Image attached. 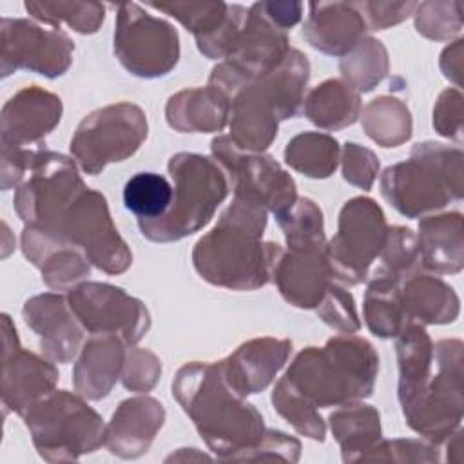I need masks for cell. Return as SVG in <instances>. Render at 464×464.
I'll return each instance as SVG.
<instances>
[{
	"mask_svg": "<svg viewBox=\"0 0 464 464\" xmlns=\"http://www.w3.org/2000/svg\"><path fill=\"white\" fill-rule=\"evenodd\" d=\"M265 223L263 207L236 198L194 248V266L201 277L237 290L263 286L281 257L279 245L259 241Z\"/></svg>",
	"mask_w": 464,
	"mask_h": 464,
	"instance_id": "6da1fadb",
	"label": "cell"
},
{
	"mask_svg": "<svg viewBox=\"0 0 464 464\" xmlns=\"http://www.w3.org/2000/svg\"><path fill=\"white\" fill-rule=\"evenodd\" d=\"M172 392L214 451L234 457V451L254 450L263 440L261 415L225 382L219 364L183 366Z\"/></svg>",
	"mask_w": 464,
	"mask_h": 464,
	"instance_id": "7a4b0ae2",
	"label": "cell"
},
{
	"mask_svg": "<svg viewBox=\"0 0 464 464\" xmlns=\"http://www.w3.org/2000/svg\"><path fill=\"white\" fill-rule=\"evenodd\" d=\"M377 355L359 337H335L323 350H303L283 381L310 406H332L372 393Z\"/></svg>",
	"mask_w": 464,
	"mask_h": 464,
	"instance_id": "3957f363",
	"label": "cell"
},
{
	"mask_svg": "<svg viewBox=\"0 0 464 464\" xmlns=\"http://www.w3.org/2000/svg\"><path fill=\"white\" fill-rule=\"evenodd\" d=\"M169 170L176 181L170 210L160 219L138 221L152 241L181 239L199 230L228 192L227 174L210 158L179 152L170 158Z\"/></svg>",
	"mask_w": 464,
	"mask_h": 464,
	"instance_id": "277c9868",
	"label": "cell"
},
{
	"mask_svg": "<svg viewBox=\"0 0 464 464\" xmlns=\"http://www.w3.org/2000/svg\"><path fill=\"white\" fill-rule=\"evenodd\" d=\"M25 424L44 459H76L105 442L102 419L76 395L49 392L24 413Z\"/></svg>",
	"mask_w": 464,
	"mask_h": 464,
	"instance_id": "5b68a950",
	"label": "cell"
},
{
	"mask_svg": "<svg viewBox=\"0 0 464 464\" xmlns=\"http://www.w3.org/2000/svg\"><path fill=\"white\" fill-rule=\"evenodd\" d=\"M453 152L440 143L417 145L410 161L386 169L381 179L382 196L408 218L444 207L451 198L450 160Z\"/></svg>",
	"mask_w": 464,
	"mask_h": 464,
	"instance_id": "8992f818",
	"label": "cell"
},
{
	"mask_svg": "<svg viewBox=\"0 0 464 464\" xmlns=\"http://www.w3.org/2000/svg\"><path fill=\"white\" fill-rule=\"evenodd\" d=\"M147 136L141 109L118 103L89 114L71 140V152L89 174H98L107 163L134 154Z\"/></svg>",
	"mask_w": 464,
	"mask_h": 464,
	"instance_id": "52a82bcc",
	"label": "cell"
},
{
	"mask_svg": "<svg viewBox=\"0 0 464 464\" xmlns=\"http://www.w3.org/2000/svg\"><path fill=\"white\" fill-rule=\"evenodd\" d=\"M114 53L136 76H163L179 58L178 33L169 22L149 14L138 4H120Z\"/></svg>",
	"mask_w": 464,
	"mask_h": 464,
	"instance_id": "ba28073f",
	"label": "cell"
},
{
	"mask_svg": "<svg viewBox=\"0 0 464 464\" xmlns=\"http://www.w3.org/2000/svg\"><path fill=\"white\" fill-rule=\"evenodd\" d=\"M386 236L384 214L375 201H348L339 216V232L326 246L332 274L350 285L361 283L370 263L381 254Z\"/></svg>",
	"mask_w": 464,
	"mask_h": 464,
	"instance_id": "9c48e42d",
	"label": "cell"
},
{
	"mask_svg": "<svg viewBox=\"0 0 464 464\" xmlns=\"http://www.w3.org/2000/svg\"><path fill=\"white\" fill-rule=\"evenodd\" d=\"M54 236L82 246L85 256L109 274L123 272L132 261L127 245L111 221L105 198L96 190L85 188L71 203Z\"/></svg>",
	"mask_w": 464,
	"mask_h": 464,
	"instance_id": "30bf717a",
	"label": "cell"
},
{
	"mask_svg": "<svg viewBox=\"0 0 464 464\" xmlns=\"http://www.w3.org/2000/svg\"><path fill=\"white\" fill-rule=\"evenodd\" d=\"M214 156L230 172L237 199L270 208L276 216L292 208L297 201L294 179L270 156H239L230 138L212 141Z\"/></svg>",
	"mask_w": 464,
	"mask_h": 464,
	"instance_id": "8fae6325",
	"label": "cell"
},
{
	"mask_svg": "<svg viewBox=\"0 0 464 464\" xmlns=\"http://www.w3.org/2000/svg\"><path fill=\"white\" fill-rule=\"evenodd\" d=\"M69 308L92 335L120 334L127 343H136L149 328L145 306L109 285L85 283L71 290Z\"/></svg>",
	"mask_w": 464,
	"mask_h": 464,
	"instance_id": "7c38bea8",
	"label": "cell"
},
{
	"mask_svg": "<svg viewBox=\"0 0 464 464\" xmlns=\"http://www.w3.org/2000/svg\"><path fill=\"white\" fill-rule=\"evenodd\" d=\"M71 53L72 42L63 33L22 18H2V76L16 69L60 76L71 63Z\"/></svg>",
	"mask_w": 464,
	"mask_h": 464,
	"instance_id": "4fadbf2b",
	"label": "cell"
},
{
	"mask_svg": "<svg viewBox=\"0 0 464 464\" xmlns=\"http://www.w3.org/2000/svg\"><path fill=\"white\" fill-rule=\"evenodd\" d=\"M4 319V379L2 399L4 404L20 415L47 395L58 379V372L49 362L25 352L18 344L16 332L11 328L7 315Z\"/></svg>",
	"mask_w": 464,
	"mask_h": 464,
	"instance_id": "5bb4252c",
	"label": "cell"
},
{
	"mask_svg": "<svg viewBox=\"0 0 464 464\" xmlns=\"http://www.w3.org/2000/svg\"><path fill=\"white\" fill-rule=\"evenodd\" d=\"M62 116L60 98L34 87L13 96L2 109V147L25 149L40 141Z\"/></svg>",
	"mask_w": 464,
	"mask_h": 464,
	"instance_id": "9a60e30c",
	"label": "cell"
},
{
	"mask_svg": "<svg viewBox=\"0 0 464 464\" xmlns=\"http://www.w3.org/2000/svg\"><path fill=\"white\" fill-rule=\"evenodd\" d=\"M330 274L326 246L290 248L286 256L279 257L274 279L288 303L301 308H314L323 301L330 286Z\"/></svg>",
	"mask_w": 464,
	"mask_h": 464,
	"instance_id": "2e32d148",
	"label": "cell"
},
{
	"mask_svg": "<svg viewBox=\"0 0 464 464\" xmlns=\"http://www.w3.org/2000/svg\"><path fill=\"white\" fill-rule=\"evenodd\" d=\"M292 344L277 339H256L237 348L219 362L225 382L237 393L248 395L263 390L285 364Z\"/></svg>",
	"mask_w": 464,
	"mask_h": 464,
	"instance_id": "e0dca14e",
	"label": "cell"
},
{
	"mask_svg": "<svg viewBox=\"0 0 464 464\" xmlns=\"http://www.w3.org/2000/svg\"><path fill=\"white\" fill-rule=\"evenodd\" d=\"M366 22L355 4L319 2L310 4L303 36L326 54H344L362 40Z\"/></svg>",
	"mask_w": 464,
	"mask_h": 464,
	"instance_id": "ac0fdd59",
	"label": "cell"
},
{
	"mask_svg": "<svg viewBox=\"0 0 464 464\" xmlns=\"http://www.w3.org/2000/svg\"><path fill=\"white\" fill-rule=\"evenodd\" d=\"M25 323L42 337V350L58 361L67 362L80 348L82 332L74 324V314L60 295L45 294L33 297L24 306Z\"/></svg>",
	"mask_w": 464,
	"mask_h": 464,
	"instance_id": "d6986e66",
	"label": "cell"
},
{
	"mask_svg": "<svg viewBox=\"0 0 464 464\" xmlns=\"http://www.w3.org/2000/svg\"><path fill=\"white\" fill-rule=\"evenodd\" d=\"M25 256L42 270L51 288H63L89 274V265L76 252V245L36 227H25L22 234Z\"/></svg>",
	"mask_w": 464,
	"mask_h": 464,
	"instance_id": "ffe728a7",
	"label": "cell"
},
{
	"mask_svg": "<svg viewBox=\"0 0 464 464\" xmlns=\"http://www.w3.org/2000/svg\"><path fill=\"white\" fill-rule=\"evenodd\" d=\"M163 417L161 404L150 397L123 401L105 431V444L121 457H136L147 451Z\"/></svg>",
	"mask_w": 464,
	"mask_h": 464,
	"instance_id": "44dd1931",
	"label": "cell"
},
{
	"mask_svg": "<svg viewBox=\"0 0 464 464\" xmlns=\"http://www.w3.org/2000/svg\"><path fill=\"white\" fill-rule=\"evenodd\" d=\"M123 368V350L114 335L92 337L74 368V386L89 399H102Z\"/></svg>",
	"mask_w": 464,
	"mask_h": 464,
	"instance_id": "7402d4cb",
	"label": "cell"
},
{
	"mask_svg": "<svg viewBox=\"0 0 464 464\" xmlns=\"http://www.w3.org/2000/svg\"><path fill=\"white\" fill-rule=\"evenodd\" d=\"M228 114L227 98L212 85L183 91L170 98L167 120L181 132L221 130Z\"/></svg>",
	"mask_w": 464,
	"mask_h": 464,
	"instance_id": "603a6c76",
	"label": "cell"
},
{
	"mask_svg": "<svg viewBox=\"0 0 464 464\" xmlns=\"http://www.w3.org/2000/svg\"><path fill=\"white\" fill-rule=\"evenodd\" d=\"M419 252L428 268L457 272L462 266V227L459 214L424 219L419 225Z\"/></svg>",
	"mask_w": 464,
	"mask_h": 464,
	"instance_id": "cb8c5ba5",
	"label": "cell"
},
{
	"mask_svg": "<svg viewBox=\"0 0 464 464\" xmlns=\"http://www.w3.org/2000/svg\"><path fill=\"white\" fill-rule=\"evenodd\" d=\"M399 277L401 276L395 274L375 272V277L368 286L364 317L368 328L379 337L399 335V332L408 324L404 323Z\"/></svg>",
	"mask_w": 464,
	"mask_h": 464,
	"instance_id": "d4e9b609",
	"label": "cell"
},
{
	"mask_svg": "<svg viewBox=\"0 0 464 464\" xmlns=\"http://www.w3.org/2000/svg\"><path fill=\"white\" fill-rule=\"evenodd\" d=\"M457 299L451 288L433 277H410L404 285L401 301L406 317L424 323H448L457 315Z\"/></svg>",
	"mask_w": 464,
	"mask_h": 464,
	"instance_id": "484cf974",
	"label": "cell"
},
{
	"mask_svg": "<svg viewBox=\"0 0 464 464\" xmlns=\"http://www.w3.org/2000/svg\"><path fill=\"white\" fill-rule=\"evenodd\" d=\"M304 111L315 125L323 129H341L355 121L359 96L352 85L328 80L310 92Z\"/></svg>",
	"mask_w": 464,
	"mask_h": 464,
	"instance_id": "4316f807",
	"label": "cell"
},
{
	"mask_svg": "<svg viewBox=\"0 0 464 464\" xmlns=\"http://www.w3.org/2000/svg\"><path fill=\"white\" fill-rule=\"evenodd\" d=\"M399 335H401V339L397 341V353H399V366H401L399 399H401V404H406L424 388L428 381L431 344L426 332L417 324H406L399 332Z\"/></svg>",
	"mask_w": 464,
	"mask_h": 464,
	"instance_id": "83f0119b",
	"label": "cell"
},
{
	"mask_svg": "<svg viewBox=\"0 0 464 464\" xmlns=\"http://www.w3.org/2000/svg\"><path fill=\"white\" fill-rule=\"evenodd\" d=\"M174 199V188L165 176L156 172H138L123 187V203L138 221L163 218Z\"/></svg>",
	"mask_w": 464,
	"mask_h": 464,
	"instance_id": "f1b7e54d",
	"label": "cell"
},
{
	"mask_svg": "<svg viewBox=\"0 0 464 464\" xmlns=\"http://www.w3.org/2000/svg\"><path fill=\"white\" fill-rule=\"evenodd\" d=\"M339 147L328 134L306 132L288 141L285 150L286 163L310 178H326L337 167Z\"/></svg>",
	"mask_w": 464,
	"mask_h": 464,
	"instance_id": "f546056e",
	"label": "cell"
},
{
	"mask_svg": "<svg viewBox=\"0 0 464 464\" xmlns=\"http://www.w3.org/2000/svg\"><path fill=\"white\" fill-rule=\"evenodd\" d=\"M366 134L382 147H397L410 138L411 120L408 109L395 98H377L364 107Z\"/></svg>",
	"mask_w": 464,
	"mask_h": 464,
	"instance_id": "4dcf8cb0",
	"label": "cell"
},
{
	"mask_svg": "<svg viewBox=\"0 0 464 464\" xmlns=\"http://www.w3.org/2000/svg\"><path fill=\"white\" fill-rule=\"evenodd\" d=\"M332 430L343 446V453L370 450L375 439H379V413L370 406H346L332 413Z\"/></svg>",
	"mask_w": 464,
	"mask_h": 464,
	"instance_id": "1f68e13d",
	"label": "cell"
},
{
	"mask_svg": "<svg viewBox=\"0 0 464 464\" xmlns=\"http://www.w3.org/2000/svg\"><path fill=\"white\" fill-rule=\"evenodd\" d=\"M25 9L47 24L65 22L83 34L98 31L105 18V7L94 2H25Z\"/></svg>",
	"mask_w": 464,
	"mask_h": 464,
	"instance_id": "d6a6232c",
	"label": "cell"
},
{
	"mask_svg": "<svg viewBox=\"0 0 464 464\" xmlns=\"http://www.w3.org/2000/svg\"><path fill=\"white\" fill-rule=\"evenodd\" d=\"M290 248L324 246L321 210L310 199H297L292 208L277 216Z\"/></svg>",
	"mask_w": 464,
	"mask_h": 464,
	"instance_id": "836d02e7",
	"label": "cell"
},
{
	"mask_svg": "<svg viewBox=\"0 0 464 464\" xmlns=\"http://www.w3.org/2000/svg\"><path fill=\"white\" fill-rule=\"evenodd\" d=\"M341 63L344 76L350 80L352 89L370 91L379 83L386 72V51L381 42L362 38Z\"/></svg>",
	"mask_w": 464,
	"mask_h": 464,
	"instance_id": "e575fe53",
	"label": "cell"
},
{
	"mask_svg": "<svg viewBox=\"0 0 464 464\" xmlns=\"http://www.w3.org/2000/svg\"><path fill=\"white\" fill-rule=\"evenodd\" d=\"M150 7L169 13L178 18L187 29L194 33L196 38H203L214 33L227 18L228 4L223 2H174V4H150Z\"/></svg>",
	"mask_w": 464,
	"mask_h": 464,
	"instance_id": "d590c367",
	"label": "cell"
},
{
	"mask_svg": "<svg viewBox=\"0 0 464 464\" xmlns=\"http://www.w3.org/2000/svg\"><path fill=\"white\" fill-rule=\"evenodd\" d=\"M274 406L276 410L288 419L301 433L323 440L324 435V424L321 417L314 411V406H310L306 401H303L283 379L279 381L276 392H274Z\"/></svg>",
	"mask_w": 464,
	"mask_h": 464,
	"instance_id": "8d00e7d4",
	"label": "cell"
},
{
	"mask_svg": "<svg viewBox=\"0 0 464 464\" xmlns=\"http://www.w3.org/2000/svg\"><path fill=\"white\" fill-rule=\"evenodd\" d=\"M319 306H321L319 314L326 324L344 332H353L359 328L353 299L343 288L330 285Z\"/></svg>",
	"mask_w": 464,
	"mask_h": 464,
	"instance_id": "74e56055",
	"label": "cell"
},
{
	"mask_svg": "<svg viewBox=\"0 0 464 464\" xmlns=\"http://www.w3.org/2000/svg\"><path fill=\"white\" fill-rule=\"evenodd\" d=\"M379 169V161L368 149L359 147L357 143H346L344 147V179L359 185L362 188H370L375 179Z\"/></svg>",
	"mask_w": 464,
	"mask_h": 464,
	"instance_id": "f35d334b",
	"label": "cell"
},
{
	"mask_svg": "<svg viewBox=\"0 0 464 464\" xmlns=\"http://www.w3.org/2000/svg\"><path fill=\"white\" fill-rule=\"evenodd\" d=\"M160 372H161V366L158 364V359L152 353L143 350H132L130 361L121 379L125 388L143 392L152 388Z\"/></svg>",
	"mask_w": 464,
	"mask_h": 464,
	"instance_id": "ab89813d",
	"label": "cell"
},
{
	"mask_svg": "<svg viewBox=\"0 0 464 464\" xmlns=\"http://www.w3.org/2000/svg\"><path fill=\"white\" fill-rule=\"evenodd\" d=\"M455 4H450L444 16H440L444 4H433V2H426L417 5V14H415V25L419 29V33H422L428 38H446L451 33H457L459 29L451 25V18H450V9Z\"/></svg>",
	"mask_w": 464,
	"mask_h": 464,
	"instance_id": "60d3db41",
	"label": "cell"
},
{
	"mask_svg": "<svg viewBox=\"0 0 464 464\" xmlns=\"http://www.w3.org/2000/svg\"><path fill=\"white\" fill-rule=\"evenodd\" d=\"M355 5L361 13H366L370 29H384L388 25L399 24L417 7V4H413V2H408V4L362 2V4H355Z\"/></svg>",
	"mask_w": 464,
	"mask_h": 464,
	"instance_id": "b9f144b4",
	"label": "cell"
}]
</instances>
